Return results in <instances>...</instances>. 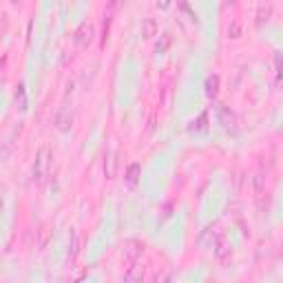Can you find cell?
I'll use <instances>...</instances> for the list:
<instances>
[{
	"label": "cell",
	"mask_w": 283,
	"mask_h": 283,
	"mask_svg": "<svg viewBox=\"0 0 283 283\" xmlns=\"http://www.w3.org/2000/svg\"><path fill=\"white\" fill-rule=\"evenodd\" d=\"M51 159H53V153L49 146H40L38 155H36V162H34V168H31V179L36 184H44V179L49 177V166H51Z\"/></svg>",
	"instance_id": "1"
},
{
	"label": "cell",
	"mask_w": 283,
	"mask_h": 283,
	"mask_svg": "<svg viewBox=\"0 0 283 283\" xmlns=\"http://www.w3.org/2000/svg\"><path fill=\"white\" fill-rule=\"evenodd\" d=\"M93 36H95V27L91 22H82L73 34V42L77 49H89V44L93 42Z\"/></svg>",
	"instance_id": "2"
},
{
	"label": "cell",
	"mask_w": 283,
	"mask_h": 283,
	"mask_svg": "<svg viewBox=\"0 0 283 283\" xmlns=\"http://www.w3.org/2000/svg\"><path fill=\"white\" fill-rule=\"evenodd\" d=\"M221 239H224V232L217 226H208L206 230H202V235H199V245L204 250H215Z\"/></svg>",
	"instance_id": "3"
},
{
	"label": "cell",
	"mask_w": 283,
	"mask_h": 283,
	"mask_svg": "<svg viewBox=\"0 0 283 283\" xmlns=\"http://www.w3.org/2000/svg\"><path fill=\"white\" fill-rule=\"evenodd\" d=\"M53 126L60 131V133H69L73 129V111L69 106H60L56 117H53Z\"/></svg>",
	"instance_id": "4"
},
{
	"label": "cell",
	"mask_w": 283,
	"mask_h": 283,
	"mask_svg": "<svg viewBox=\"0 0 283 283\" xmlns=\"http://www.w3.org/2000/svg\"><path fill=\"white\" fill-rule=\"evenodd\" d=\"M122 252H124V257L129 261H137L142 257V252H144V245L137 239H126L124 245H122Z\"/></svg>",
	"instance_id": "5"
},
{
	"label": "cell",
	"mask_w": 283,
	"mask_h": 283,
	"mask_svg": "<svg viewBox=\"0 0 283 283\" xmlns=\"http://www.w3.org/2000/svg\"><path fill=\"white\" fill-rule=\"evenodd\" d=\"M217 117H219V124L224 126L226 131H230V129H235V113H232L228 106H224V104H219L217 106Z\"/></svg>",
	"instance_id": "6"
},
{
	"label": "cell",
	"mask_w": 283,
	"mask_h": 283,
	"mask_svg": "<svg viewBox=\"0 0 283 283\" xmlns=\"http://www.w3.org/2000/svg\"><path fill=\"white\" fill-rule=\"evenodd\" d=\"M104 175H106V179H115V175H117V151H106V155H104Z\"/></svg>",
	"instance_id": "7"
},
{
	"label": "cell",
	"mask_w": 283,
	"mask_h": 283,
	"mask_svg": "<svg viewBox=\"0 0 283 283\" xmlns=\"http://www.w3.org/2000/svg\"><path fill=\"white\" fill-rule=\"evenodd\" d=\"M144 265L139 264V259L137 261H133V264L126 268V272H124V279L126 281H142L144 279Z\"/></svg>",
	"instance_id": "8"
},
{
	"label": "cell",
	"mask_w": 283,
	"mask_h": 283,
	"mask_svg": "<svg viewBox=\"0 0 283 283\" xmlns=\"http://www.w3.org/2000/svg\"><path fill=\"white\" fill-rule=\"evenodd\" d=\"M36 235H38V239H36V248L44 250L47 244H49V239H51V228L44 224V226H40V230H36Z\"/></svg>",
	"instance_id": "9"
},
{
	"label": "cell",
	"mask_w": 283,
	"mask_h": 283,
	"mask_svg": "<svg viewBox=\"0 0 283 283\" xmlns=\"http://www.w3.org/2000/svg\"><path fill=\"white\" fill-rule=\"evenodd\" d=\"M139 173H142V166H139L137 162H133L129 168H126V175H124V179H126V184H129L131 188L137 184V179H139Z\"/></svg>",
	"instance_id": "10"
},
{
	"label": "cell",
	"mask_w": 283,
	"mask_h": 283,
	"mask_svg": "<svg viewBox=\"0 0 283 283\" xmlns=\"http://www.w3.org/2000/svg\"><path fill=\"white\" fill-rule=\"evenodd\" d=\"M241 36H244V22H241V18H232L228 24V38L239 40Z\"/></svg>",
	"instance_id": "11"
},
{
	"label": "cell",
	"mask_w": 283,
	"mask_h": 283,
	"mask_svg": "<svg viewBox=\"0 0 283 283\" xmlns=\"http://www.w3.org/2000/svg\"><path fill=\"white\" fill-rule=\"evenodd\" d=\"M157 36V22L155 18H144L142 20V38H153Z\"/></svg>",
	"instance_id": "12"
},
{
	"label": "cell",
	"mask_w": 283,
	"mask_h": 283,
	"mask_svg": "<svg viewBox=\"0 0 283 283\" xmlns=\"http://www.w3.org/2000/svg\"><path fill=\"white\" fill-rule=\"evenodd\" d=\"M204 89H206L208 97H217V93H219V75H208Z\"/></svg>",
	"instance_id": "13"
},
{
	"label": "cell",
	"mask_w": 283,
	"mask_h": 283,
	"mask_svg": "<svg viewBox=\"0 0 283 283\" xmlns=\"http://www.w3.org/2000/svg\"><path fill=\"white\" fill-rule=\"evenodd\" d=\"M212 252H215V257H217V259H221V261H224V259H228V257H230V245L226 244V239H221L219 244H217V248L212 250Z\"/></svg>",
	"instance_id": "14"
},
{
	"label": "cell",
	"mask_w": 283,
	"mask_h": 283,
	"mask_svg": "<svg viewBox=\"0 0 283 283\" xmlns=\"http://www.w3.org/2000/svg\"><path fill=\"white\" fill-rule=\"evenodd\" d=\"M77 250H80V235H77V230H71V244H69V254H71V257H75Z\"/></svg>",
	"instance_id": "15"
},
{
	"label": "cell",
	"mask_w": 283,
	"mask_h": 283,
	"mask_svg": "<svg viewBox=\"0 0 283 283\" xmlns=\"http://www.w3.org/2000/svg\"><path fill=\"white\" fill-rule=\"evenodd\" d=\"M264 188H265V177H264V170H259V173L254 175V190L259 192H264Z\"/></svg>",
	"instance_id": "16"
},
{
	"label": "cell",
	"mask_w": 283,
	"mask_h": 283,
	"mask_svg": "<svg viewBox=\"0 0 283 283\" xmlns=\"http://www.w3.org/2000/svg\"><path fill=\"white\" fill-rule=\"evenodd\" d=\"M168 44H170V34H164V36H162V42H157L155 51H157V53H164V51L168 49Z\"/></svg>",
	"instance_id": "17"
},
{
	"label": "cell",
	"mask_w": 283,
	"mask_h": 283,
	"mask_svg": "<svg viewBox=\"0 0 283 283\" xmlns=\"http://www.w3.org/2000/svg\"><path fill=\"white\" fill-rule=\"evenodd\" d=\"M274 67H277V73L281 75V73H283V53L281 51L274 53Z\"/></svg>",
	"instance_id": "18"
},
{
	"label": "cell",
	"mask_w": 283,
	"mask_h": 283,
	"mask_svg": "<svg viewBox=\"0 0 283 283\" xmlns=\"http://www.w3.org/2000/svg\"><path fill=\"white\" fill-rule=\"evenodd\" d=\"M168 2H170V0H157V5L162 7V9H166V7H168Z\"/></svg>",
	"instance_id": "19"
}]
</instances>
